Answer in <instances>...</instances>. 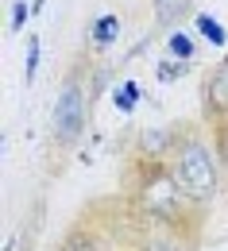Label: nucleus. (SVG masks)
Wrapping results in <instances>:
<instances>
[{
	"instance_id": "obj_1",
	"label": "nucleus",
	"mask_w": 228,
	"mask_h": 251,
	"mask_svg": "<svg viewBox=\"0 0 228 251\" xmlns=\"http://www.w3.org/2000/svg\"><path fill=\"white\" fill-rule=\"evenodd\" d=\"M174 178L178 186L186 189L190 201H213L217 186H221V174H217V155L205 139H182V147L174 151Z\"/></svg>"
},
{
	"instance_id": "obj_2",
	"label": "nucleus",
	"mask_w": 228,
	"mask_h": 251,
	"mask_svg": "<svg viewBox=\"0 0 228 251\" xmlns=\"http://www.w3.org/2000/svg\"><path fill=\"white\" fill-rule=\"evenodd\" d=\"M135 197H139V209L151 220H159V224H178V220H182L186 189L178 186L174 170H166V166H151V170L139 178Z\"/></svg>"
},
{
	"instance_id": "obj_3",
	"label": "nucleus",
	"mask_w": 228,
	"mask_h": 251,
	"mask_svg": "<svg viewBox=\"0 0 228 251\" xmlns=\"http://www.w3.org/2000/svg\"><path fill=\"white\" fill-rule=\"evenodd\" d=\"M81 131H85V93H81L77 77H70L54 100V139L74 143Z\"/></svg>"
},
{
	"instance_id": "obj_4",
	"label": "nucleus",
	"mask_w": 228,
	"mask_h": 251,
	"mask_svg": "<svg viewBox=\"0 0 228 251\" xmlns=\"http://www.w3.org/2000/svg\"><path fill=\"white\" fill-rule=\"evenodd\" d=\"M205 100H209V112H228V58L213 66L205 81Z\"/></svg>"
},
{
	"instance_id": "obj_5",
	"label": "nucleus",
	"mask_w": 228,
	"mask_h": 251,
	"mask_svg": "<svg viewBox=\"0 0 228 251\" xmlns=\"http://www.w3.org/2000/svg\"><path fill=\"white\" fill-rule=\"evenodd\" d=\"M139 251H190V244H186L182 236H174L170 224H166L163 232H151V236L143 240V248H139Z\"/></svg>"
},
{
	"instance_id": "obj_6",
	"label": "nucleus",
	"mask_w": 228,
	"mask_h": 251,
	"mask_svg": "<svg viewBox=\"0 0 228 251\" xmlns=\"http://www.w3.org/2000/svg\"><path fill=\"white\" fill-rule=\"evenodd\" d=\"M112 104H116L124 116L135 112V104H139V81H131V77H128V81H120V85L112 89Z\"/></svg>"
},
{
	"instance_id": "obj_7",
	"label": "nucleus",
	"mask_w": 228,
	"mask_h": 251,
	"mask_svg": "<svg viewBox=\"0 0 228 251\" xmlns=\"http://www.w3.org/2000/svg\"><path fill=\"white\" fill-rule=\"evenodd\" d=\"M190 8V0H155V20L170 27V24H178L182 20V12Z\"/></svg>"
},
{
	"instance_id": "obj_8",
	"label": "nucleus",
	"mask_w": 228,
	"mask_h": 251,
	"mask_svg": "<svg viewBox=\"0 0 228 251\" xmlns=\"http://www.w3.org/2000/svg\"><path fill=\"white\" fill-rule=\"evenodd\" d=\"M116 35H120V16H101L97 24H93V43L97 47H108Z\"/></svg>"
},
{
	"instance_id": "obj_9",
	"label": "nucleus",
	"mask_w": 228,
	"mask_h": 251,
	"mask_svg": "<svg viewBox=\"0 0 228 251\" xmlns=\"http://www.w3.org/2000/svg\"><path fill=\"white\" fill-rule=\"evenodd\" d=\"M197 31L205 35L213 47H225V43H228L225 27H221V20H213V16H197Z\"/></svg>"
},
{
	"instance_id": "obj_10",
	"label": "nucleus",
	"mask_w": 228,
	"mask_h": 251,
	"mask_svg": "<svg viewBox=\"0 0 228 251\" xmlns=\"http://www.w3.org/2000/svg\"><path fill=\"white\" fill-rule=\"evenodd\" d=\"M166 47H170V54H174V58H182V62H190V58H194V39H190L186 31H170Z\"/></svg>"
},
{
	"instance_id": "obj_11",
	"label": "nucleus",
	"mask_w": 228,
	"mask_h": 251,
	"mask_svg": "<svg viewBox=\"0 0 228 251\" xmlns=\"http://www.w3.org/2000/svg\"><path fill=\"white\" fill-rule=\"evenodd\" d=\"M182 74H186V62H178L174 54H170V58L159 66V77H163V81H174V77H182Z\"/></svg>"
},
{
	"instance_id": "obj_12",
	"label": "nucleus",
	"mask_w": 228,
	"mask_h": 251,
	"mask_svg": "<svg viewBox=\"0 0 228 251\" xmlns=\"http://www.w3.org/2000/svg\"><path fill=\"white\" fill-rule=\"evenodd\" d=\"M35 70H39V39L27 43V70H24V77H27V81H35Z\"/></svg>"
},
{
	"instance_id": "obj_13",
	"label": "nucleus",
	"mask_w": 228,
	"mask_h": 251,
	"mask_svg": "<svg viewBox=\"0 0 228 251\" xmlns=\"http://www.w3.org/2000/svg\"><path fill=\"white\" fill-rule=\"evenodd\" d=\"M27 16H31V8H27V0H16V8H12V31H20V27L27 24Z\"/></svg>"
},
{
	"instance_id": "obj_14",
	"label": "nucleus",
	"mask_w": 228,
	"mask_h": 251,
	"mask_svg": "<svg viewBox=\"0 0 228 251\" xmlns=\"http://www.w3.org/2000/svg\"><path fill=\"white\" fill-rule=\"evenodd\" d=\"M217 155H221V162L228 166V116L221 120V127H217Z\"/></svg>"
},
{
	"instance_id": "obj_15",
	"label": "nucleus",
	"mask_w": 228,
	"mask_h": 251,
	"mask_svg": "<svg viewBox=\"0 0 228 251\" xmlns=\"http://www.w3.org/2000/svg\"><path fill=\"white\" fill-rule=\"evenodd\" d=\"M62 251H97V248H93V240H89V236H70Z\"/></svg>"
}]
</instances>
